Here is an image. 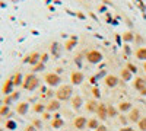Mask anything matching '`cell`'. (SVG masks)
<instances>
[{
  "label": "cell",
  "mask_w": 146,
  "mask_h": 131,
  "mask_svg": "<svg viewBox=\"0 0 146 131\" xmlns=\"http://www.w3.org/2000/svg\"><path fill=\"white\" fill-rule=\"evenodd\" d=\"M12 80H13V83H15V86H19V85H22L23 83V77H22V73H15V76L12 77Z\"/></svg>",
  "instance_id": "obj_23"
},
{
  "label": "cell",
  "mask_w": 146,
  "mask_h": 131,
  "mask_svg": "<svg viewBox=\"0 0 146 131\" xmlns=\"http://www.w3.org/2000/svg\"><path fill=\"white\" fill-rule=\"evenodd\" d=\"M133 88H135L136 90H142V89H145L146 88V79H143V77H136L135 80H133Z\"/></svg>",
  "instance_id": "obj_12"
},
{
  "label": "cell",
  "mask_w": 146,
  "mask_h": 131,
  "mask_svg": "<svg viewBox=\"0 0 146 131\" xmlns=\"http://www.w3.org/2000/svg\"><path fill=\"white\" fill-rule=\"evenodd\" d=\"M0 131H3V130H0Z\"/></svg>",
  "instance_id": "obj_45"
},
{
  "label": "cell",
  "mask_w": 146,
  "mask_h": 131,
  "mask_svg": "<svg viewBox=\"0 0 146 131\" xmlns=\"http://www.w3.org/2000/svg\"><path fill=\"white\" fill-rule=\"evenodd\" d=\"M12 2H18V0H12Z\"/></svg>",
  "instance_id": "obj_44"
},
{
  "label": "cell",
  "mask_w": 146,
  "mask_h": 131,
  "mask_svg": "<svg viewBox=\"0 0 146 131\" xmlns=\"http://www.w3.org/2000/svg\"><path fill=\"white\" fill-rule=\"evenodd\" d=\"M40 86V79L36 77L34 73L27 74L23 77V83H22V88L27 89V90H35L36 88Z\"/></svg>",
  "instance_id": "obj_1"
},
{
  "label": "cell",
  "mask_w": 146,
  "mask_h": 131,
  "mask_svg": "<svg viewBox=\"0 0 146 131\" xmlns=\"http://www.w3.org/2000/svg\"><path fill=\"white\" fill-rule=\"evenodd\" d=\"M131 76H133V73H131L129 68H121V71H120V79H121V80L130 82V80H131Z\"/></svg>",
  "instance_id": "obj_16"
},
{
  "label": "cell",
  "mask_w": 146,
  "mask_h": 131,
  "mask_svg": "<svg viewBox=\"0 0 146 131\" xmlns=\"http://www.w3.org/2000/svg\"><path fill=\"white\" fill-rule=\"evenodd\" d=\"M6 127H7L9 130H15V128H16V122H15V121H7V122H6Z\"/></svg>",
  "instance_id": "obj_31"
},
{
  "label": "cell",
  "mask_w": 146,
  "mask_h": 131,
  "mask_svg": "<svg viewBox=\"0 0 146 131\" xmlns=\"http://www.w3.org/2000/svg\"><path fill=\"white\" fill-rule=\"evenodd\" d=\"M34 111L35 112H44L45 111V105L44 103H35L34 105Z\"/></svg>",
  "instance_id": "obj_27"
},
{
  "label": "cell",
  "mask_w": 146,
  "mask_h": 131,
  "mask_svg": "<svg viewBox=\"0 0 146 131\" xmlns=\"http://www.w3.org/2000/svg\"><path fill=\"white\" fill-rule=\"evenodd\" d=\"M96 118H98L100 121H104V120H107L108 118V109H107V105L105 103H100L98 105V109H96Z\"/></svg>",
  "instance_id": "obj_6"
},
{
  "label": "cell",
  "mask_w": 146,
  "mask_h": 131,
  "mask_svg": "<svg viewBox=\"0 0 146 131\" xmlns=\"http://www.w3.org/2000/svg\"><path fill=\"white\" fill-rule=\"evenodd\" d=\"M32 70H34V71H41V70H44V63H41V61H40L38 64H35V66H34V68H32Z\"/></svg>",
  "instance_id": "obj_29"
},
{
  "label": "cell",
  "mask_w": 146,
  "mask_h": 131,
  "mask_svg": "<svg viewBox=\"0 0 146 131\" xmlns=\"http://www.w3.org/2000/svg\"><path fill=\"white\" fill-rule=\"evenodd\" d=\"M48 60V54H41V63H45Z\"/></svg>",
  "instance_id": "obj_36"
},
{
  "label": "cell",
  "mask_w": 146,
  "mask_h": 131,
  "mask_svg": "<svg viewBox=\"0 0 146 131\" xmlns=\"http://www.w3.org/2000/svg\"><path fill=\"white\" fill-rule=\"evenodd\" d=\"M44 80H45V83L50 88H56V86H58L60 83H62V77H60L57 73H47Z\"/></svg>",
  "instance_id": "obj_4"
},
{
  "label": "cell",
  "mask_w": 146,
  "mask_h": 131,
  "mask_svg": "<svg viewBox=\"0 0 146 131\" xmlns=\"http://www.w3.org/2000/svg\"><path fill=\"white\" fill-rule=\"evenodd\" d=\"M23 61L29 63L31 66H35V64H38V63L41 61V54H40V53H32V54H29Z\"/></svg>",
  "instance_id": "obj_11"
},
{
  "label": "cell",
  "mask_w": 146,
  "mask_h": 131,
  "mask_svg": "<svg viewBox=\"0 0 146 131\" xmlns=\"http://www.w3.org/2000/svg\"><path fill=\"white\" fill-rule=\"evenodd\" d=\"M23 131H36V128L34 127V125H28L25 130H23Z\"/></svg>",
  "instance_id": "obj_38"
},
{
  "label": "cell",
  "mask_w": 146,
  "mask_h": 131,
  "mask_svg": "<svg viewBox=\"0 0 146 131\" xmlns=\"http://www.w3.org/2000/svg\"><path fill=\"white\" fill-rule=\"evenodd\" d=\"M70 80H72V85H80L85 80V74L79 70H73L72 74H70Z\"/></svg>",
  "instance_id": "obj_5"
},
{
  "label": "cell",
  "mask_w": 146,
  "mask_h": 131,
  "mask_svg": "<svg viewBox=\"0 0 146 131\" xmlns=\"http://www.w3.org/2000/svg\"><path fill=\"white\" fill-rule=\"evenodd\" d=\"M64 125V121L62 120V118H54V120L51 121V127L53 128H60Z\"/></svg>",
  "instance_id": "obj_24"
},
{
  "label": "cell",
  "mask_w": 146,
  "mask_h": 131,
  "mask_svg": "<svg viewBox=\"0 0 146 131\" xmlns=\"http://www.w3.org/2000/svg\"><path fill=\"white\" fill-rule=\"evenodd\" d=\"M135 55H136L137 60L146 61V47H139V48L135 51Z\"/></svg>",
  "instance_id": "obj_17"
},
{
  "label": "cell",
  "mask_w": 146,
  "mask_h": 131,
  "mask_svg": "<svg viewBox=\"0 0 146 131\" xmlns=\"http://www.w3.org/2000/svg\"><path fill=\"white\" fill-rule=\"evenodd\" d=\"M13 86H15V83H13V80H12V79L6 80L5 86H3V93H5V95H10L12 90H13Z\"/></svg>",
  "instance_id": "obj_19"
},
{
  "label": "cell",
  "mask_w": 146,
  "mask_h": 131,
  "mask_svg": "<svg viewBox=\"0 0 146 131\" xmlns=\"http://www.w3.org/2000/svg\"><path fill=\"white\" fill-rule=\"evenodd\" d=\"M120 122L123 124V125H126V124H127V118H126L124 115H120Z\"/></svg>",
  "instance_id": "obj_35"
},
{
  "label": "cell",
  "mask_w": 146,
  "mask_h": 131,
  "mask_svg": "<svg viewBox=\"0 0 146 131\" xmlns=\"http://www.w3.org/2000/svg\"><path fill=\"white\" fill-rule=\"evenodd\" d=\"M98 102H96L95 99H91V101H88L86 103H85V108H86V111L88 112H96V109H98Z\"/></svg>",
  "instance_id": "obj_14"
},
{
  "label": "cell",
  "mask_w": 146,
  "mask_h": 131,
  "mask_svg": "<svg viewBox=\"0 0 146 131\" xmlns=\"http://www.w3.org/2000/svg\"><path fill=\"white\" fill-rule=\"evenodd\" d=\"M72 95H73V89L70 85H63L62 88H58V90L56 92V99H58L60 102H64L72 99Z\"/></svg>",
  "instance_id": "obj_2"
},
{
  "label": "cell",
  "mask_w": 146,
  "mask_h": 131,
  "mask_svg": "<svg viewBox=\"0 0 146 131\" xmlns=\"http://www.w3.org/2000/svg\"><path fill=\"white\" fill-rule=\"evenodd\" d=\"M70 102H72V108L73 109H79L80 106L83 105V98L79 96V95H75V96L70 99Z\"/></svg>",
  "instance_id": "obj_13"
},
{
  "label": "cell",
  "mask_w": 146,
  "mask_h": 131,
  "mask_svg": "<svg viewBox=\"0 0 146 131\" xmlns=\"http://www.w3.org/2000/svg\"><path fill=\"white\" fill-rule=\"evenodd\" d=\"M32 125H34V127H35V128H40V127H41V121H38V120H35V121H34V124H32Z\"/></svg>",
  "instance_id": "obj_37"
},
{
  "label": "cell",
  "mask_w": 146,
  "mask_h": 131,
  "mask_svg": "<svg viewBox=\"0 0 146 131\" xmlns=\"http://www.w3.org/2000/svg\"><path fill=\"white\" fill-rule=\"evenodd\" d=\"M104 82H105V86L107 88H115L118 83H120V77H117L114 74H108Z\"/></svg>",
  "instance_id": "obj_10"
},
{
  "label": "cell",
  "mask_w": 146,
  "mask_h": 131,
  "mask_svg": "<svg viewBox=\"0 0 146 131\" xmlns=\"http://www.w3.org/2000/svg\"><path fill=\"white\" fill-rule=\"evenodd\" d=\"M28 109H29V105H28L27 102H21V103H18V106H16V112H18L19 115H25V114L28 112Z\"/></svg>",
  "instance_id": "obj_18"
},
{
  "label": "cell",
  "mask_w": 146,
  "mask_h": 131,
  "mask_svg": "<svg viewBox=\"0 0 146 131\" xmlns=\"http://www.w3.org/2000/svg\"><path fill=\"white\" fill-rule=\"evenodd\" d=\"M126 68H129V70L131 71V73H133V74H135V73H136V71H137V67H136L135 64H131V63H127V66H126Z\"/></svg>",
  "instance_id": "obj_28"
},
{
  "label": "cell",
  "mask_w": 146,
  "mask_h": 131,
  "mask_svg": "<svg viewBox=\"0 0 146 131\" xmlns=\"http://www.w3.org/2000/svg\"><path fill=\"white\" fill-rule=\"evenodd\" d=\"M143 70L146 71V61H145V66H143Z\"/></svg>",
  "instance_id": "obj_43"
},
{
  "label": "cell",
  "mask_w": 146,
  "mask_h": 131,
  "mask_svg": "<svg viewBox=\"0 0 146 131\" xmlns=\"http://www.w3.org/2000/svg\"><path fill=\"white\" fill-rule=\"evenodd\" d=\"M7 114H9V106L7 105L2 106V108H0V115H7Z\"/></svg>",
  "instance_id": "obj_30"
},
{
  "label": "cell",
  "mask_w": 146,
  "mask_h": 131,
  "mask_svg": "<svg viewBox=\"0 0 146 131\" xmlns=\"http://www.w3.org/2000/svg\"><path fill=\"white\" fill-rule=\"evenodd\" d=\"M88 128H91V130H96L100 127V120L96 117H94V118H91V120H88V125H86Z\"/></svg>",
  "instance_id": "obj_20"
},
{
  "label": "cell",
  "mask_w": 146,
  "mask_h": 131,
  "mask_svg": "<svg viewBox=\"0 0 146 131\" xmlns=\"http://www.w3.org/2000/svg\"><path fill=\"white\" fill-rule=\"evenodd\" d=\"M86 125H88V120H86V117L79 115V117H76L75 120H73V127L78 128V130H83Z\"/></svg>",
  "instance_id": "obj_8"
},
{
  "label": "cell",
  "mask_w": 146,
  "mask_h": 131,
  "mask_svg": "<svg viewBox=\"0 0 146 131\" xmlns=\"http://www.w3.org/2000/svg\"><path fill=\"white\" fill-rule=\"evenodd\" d=\"M137 127L140 131H146V117H142L140 121L137 122Z\"/></svg>",
  "instance_id": "obj_25"
},
{
  "label": "cell",
  "mask_w": 146,
  "mask_h": 131,
  "mask_svg": "<svg viewBox=\"0 0 146 131\" xmlns=\"http://www.w3.org/2000/svg\"><path fill=\"white\" fill-rule=\"evenodd\" d=\"M95 131H108V127H107V125H102V124H100V127L96 128Z\"/></svg>",
  "instance_id": "obj_34"
},
{
  "label": "cell",
  "mask_w": 146,
  "mask_h": 131,
  "mask_svg": "<svg viewBox=\"0 0 146 131\" xmlns=\"http://www.w3.org/2000/svg\"><path fill=\"white\" fill-rule=\"evenodd\" d=\"M76 41H78L76 38H70V39L66 42V50H69V51H70V50L73 48V47L76 45Z\"/></svg>",
  "instance_id": "obj_26"
},
{
  "label": "cell",
  "mask_w": 146,
  "mask_h": 131,
  "mask_svg": "<svg viewBox=\"0 0 146 131\" xmlns=\"http://www.w3.org/2000/svg\"><path fill=\"white\" fill-rule=\"evenodd\" d=\"M121 38H123V41L124 42H133V41H135V34H133V32H130V31H127V32H124L123 35H121Z\"/></svg>",
  "instance_id": "obj_21"
},
{
  "label": "cell",
  "mask_w": 146,
  "mask_h": 131,
  "mask_svg": "<svg viewBox=\"0 0 146 131\" xmlns=\"http://www.w3.org/2000/svg\"><path fill=\"white\" fill-rule=\"evenodd\" d=\"M120 131H135V130H133L131 127H123V128H121Z\"/></svg>",
  "instance_id": "obj_39"
},
{
  "label": "cell",
  "mask_w": 146,
  "mask_h": 131,
  "mask_svg": "<svg viewBox=\"0 0 146 131\" xmlns=\"http://www.w3.org/2000/svg\"><path fill=\"white\" fill-rule=\"evenodd\" d=\"M57 47H58V45H57L56 42H54V44L51 45V54H54V55H58V51H57Z\"/></svg>",
  "instance_id": "obj_32"
},
{
  "label": "cell",
  "mask_w": 146,
  "mask_h": 131,
  "mask_svg": "<svg viewBox=\"0 0 146 131\" xmlns=\"http://www.w3.org/2000/svg\"><path fill=\"white\" fill-rule=\"evenodd\" d=\"M117 109H118L120 112H129V111L133 109V105H131V102L124 101V102H120V105H118Z\"/></svg>",
  "instance_id": "obj_15"
},
{
  "label": "cell",
  "mask_w": 146,
  "mask_h": 131,
  "mask_svg": "<svg viewBox=\"0 0 146 131\" xmlns=\"http://www.w3.org/2000/svg\"><path fill=\"white\" fill-rule=\"evenodd\" d=\"M140 118H142L140 109H137V108H133V109L130 111V114H129V121H130L131 124H137V122L140 121Z\"/></svg>",
  "instance_id": "obj_9"
},
{
  "label": "cell",
  "mask_w": 146,
  "mask_h": 131,
  "mask_svg": "<svg viewBox=\"0 0 146 131\" xmlns=\"http://www.w3.org/2000/svg\"><path fill=\"white\" fill-rule=\"evenodd\" d=\"M85 57H86L88 63H91V64H98V63L102 61V58H104L102 53L98 51V50H89Z\"/></svg>",
  "instance_id": "obj_3"
},
{
  "label": "cell",
  "mask_w": 146,
  "mask_h": 131,
  "mask_svg": "<svg viewBox=\"0 0 146 131\" xmlns=\"http://www.w3.org/2000/svg\"><path fill=\"white\" fill-rule=\"evenodd\" d=\"M124 51H126V54H130V53H131L130 48H129V45H124Z\"/></svg>",
  "instance_id": "obj_40"
},
{
  "label": "cell",
  "mask_w": 146,
  "mask_h": 131,
  "mask_svg": "<svg viewBox=\"0 0 146 131\" xmlns=\"http://www.w3.org/2000/svg\"><path fill=\"white\" fill-rule=\"evenodd\" d=\"M140 95H146V88H145V89H142V90H140Z\"/></svg>",
  "instance_id": "obj_42"
},
{
  "label": "cell",
  "mask_w": 146,
  "mask_h": 131,
  "mask_svg": "<svg viewBox=\"0 0 146 131\" xmlns=\"http://www.w3.org/2000/svg\"><path fill=\"white\" fill-rule=\"evenodd\" d=\"M92 95H94L95 98H100V96H101V93H100V89H98V88H94V89H92Z\"/></svg>",
  "instance_id": "obj_33"
},
{
  "label": "cell",
  "mask_w": 146,
  "mask_h": 131,
  "mask_svg": "<svg viewBox=\"0 0 146 131\" xmlns=\"http://www.w3.org/2000/svg\"><path fill=\"white\" fill-rule=\"evenodd\" d=\"M50 118V112H44V120H48Z\"/></svg>",
  "instance_id": "obj_41"
},
{
  "label": "cell",
  "mask_w": 146,
  "mask_h": 131,
  "mask_svg": "<svg viewBox=\"0 0 146 131\" xmlns=\"http://www.w3.org/2000/svg\"><path fill=\"white\" fill-rule=\"evenodd\" d=\"M60 106H62V102H60L58 99H51L45 105V111L47 112H56V111L60 109Z\"/></svg>",
  "instance_id": "obj_7"
},
{
  "label": "cell",
  "mask_w": 146,
  "mask_h": 131,
  "mask_svg": "<svg viewBox=\"0 0 146 131\" xmlns=\"http://www.w3.org/2000/svg\"><path fill=\"white\" fill-rule=\"evenodd\" d=\"M107 109H108V117H110V118H114V117L118 115V109L114 108L111 103H108V105H107Z\"/></svg>",
  "instance_id": "obj_22"
}]
</instances>
